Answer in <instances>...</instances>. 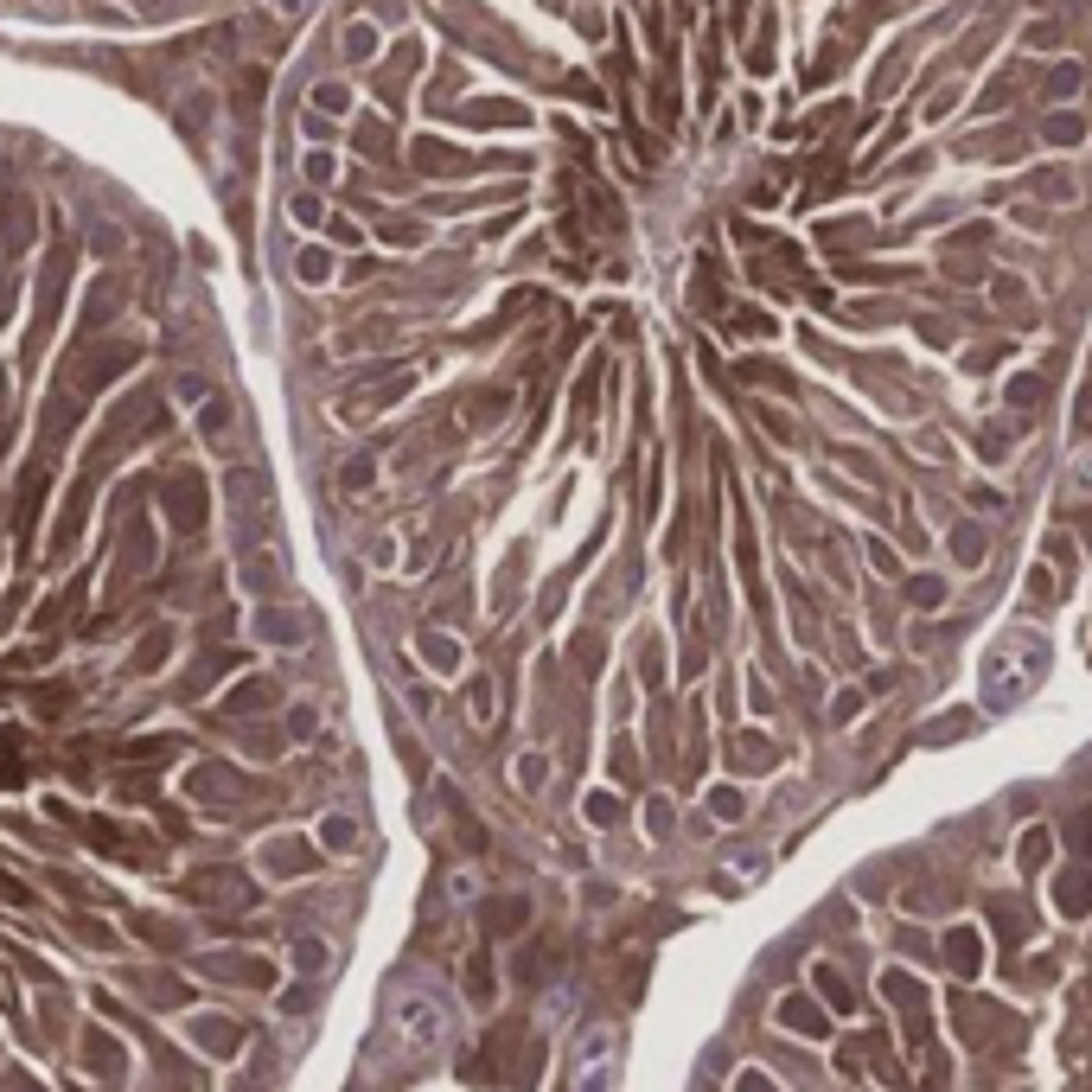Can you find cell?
Masks as SVG:
<instances>
[{"mask_svg":"<svg viewBox=\"0 0 1092 1092\" xmlns=\"http://www.w3.org/2000/svg\"><path fill=\"white\" fill-rule=\"evenodd\" d=\"M614 1080H619V1029L614 1022H595V1029H582V1042H575L569 1092H614Z\"/></svg>","mask_w":1092,"mask_h":1092,"instance_id":"2","label":"cell"},{"mask_svg":"<svg viewBox=\"0 0 1092 1092\" xmlns=\"http://www.w3.org/2000/svg\"><path fill=\"white\" fill-rule=\"evenodd\" d=\"M1048 671V645L1035 639V632H1009V639L990 645V658H983V703L990 709H1009L1022 703V696L1042 684Z\"/></svg>","mask_w":1092,"mask_h":1092,"instance_id":"1","label":"cell"},{"mask_svg":"<svg viewBox=\"0 0 1092 1092\" xmlns=\"http://www.w3.org/2000/svg\"><path fill=\"white\" fill-rule=\"evenodd\" d=\"M1055 901H1060V913H1073V920H1080V913L1092 908V875L1086 869H1067L1055 882Z\"/></svg>","mask_w":1092,"mask_h":1092,"instance_id":"9","label":"cell"},{"mask_svg":"<svg viewBox=\"0 0 1092 1092\" xmlns=\"http://www.w3.org/2000/svg\"><path fill=\"white\" fill-rule=\"evenodd\" d=\"M524 920H531V901H524V895H505V901L485 908V933H518Z\"/></svg>","mask_w":1092,"mask_h":1092,"instance_id":"10","label":"cell"},{"mask_svg":"<svg viewBox=\"0 0 1092 1092\" xmlns=\"http://www.w3.org/2000/svg\"><path fill=\"white\" fill-rule=\"evenodd\" d=\"M544 779H549V761H544V754H524V761H518V786H524V792H537Z\"/></svg>","mask_w":1092,"mask_h":1092,"instance_id":"18","label":"cell"},{"mask_svg":"<svg viewBox=\"0 0 1092 1092\" xmlns=\"http://www.w3.org/2000/svg\"><path fill=\"white\" fill-rule=\"evenodd\" d=\"M1048 849H1055V837H1048V831H1029V837H1022V849H1016V856H1022V869H1042V862H1048Z\"/></svg>","mask_w":1092,"mask_h":1092,"instance_id":"17","label":"cell"},{"mask_svg":"<svg viewBox=\"0 0 1092 1092\" xmlns=\"http://www.w3.org/2000/svg\"><path fill=\"white\" fill-rule=\"evenodd\" d=\"M869 562H875V569H882V575H895V549H888L882 537H875V544H869Z\"/></svg>","mask_w":1092,"mask_h":1092,"instance_id":"33","label":"cell"},{"mask_svg":"<svg viewBox=\"0 0 1092 1092\" xmlns=\"http://www.w3.org/2000/svg\"><path fill=\"white\" fill-rule=\"evenodd\" d=\"M422 652L435 658L441 671H454V665H461V652H454V639H422Z\"/></svg>","mask_w":1092,"mask_h":1092,"instance_id":"26","label":"cell"},{"mask_svg":"<svg viewBox=\"0 0 1092 1092\" xmlns=\"http://www.w3.org/2000/svg\"><path fill=\"white\" fill-rule=\"evenodd\" d=\"M996 933H1003L1009 946H1016V939H1022V913L1009 908V901H996Z\"/></svg>","mask_w":1092,"mask_h":1092,"instance_id":"25","label":"cell"},{"mask_svg":"<svg viewBox=\"0 0 1092 1092\" xmlns=\"http://www.w3.org/2000/svg\"><path fill=\"white\" fill-rule=\"evenodd\" d=\"M1035 192H1042V198H1055V205H1073V198H1080V185H1073L1067 173L1055 167V173H1035Z\"/></svg>","mask_w":1092,"mask_h":1092,"instance_id":"12","label":"cell"},{"mask_svg":"<svg viewBox=\"0 0 1092 1092\" xmlns=\"http://www.w3.org/2000/svg\"><path fill=\"white\" fill-rule=\"evenodd\" d=\"M1042 134H1048L1055 147H1073V141H1086V121H1080V115H1048Z\"/></svg>","mask_w":1092,"mask_h":1092,"instance_id":"13","label":"cell"},{"mask_svg":"<svg viewBox=\"0 0 1092 1092\" xmlns=\"http://www.w3.org/2000/svg\"><path fill=\"white\" fill-rule=\"evenodd\" d=\"M588 818H595V825H614V818H619V805L607 799V792H595V799H588Z\"/></svg>","mask_w":1092,"mask_h":1092,"instance_id":"30","label":"cell"},{"mask_svg":"<svg viewBox=\"0 0 1092 1092\" xmlns=\"http://www.w3.org/2000/svg\"><path fill=\"white\" fill-rule=\"evenodd\" d=\"M728 754H741V761H754V773H766V761H773V741H761V735H735V741H728Z\"/></svg>","mask_w":1092,"mask_h":1092,"instance_id":"14","label":"cell"},{"mask_svg":"<svg viewBox=\"0 0 1092 1092\" xmlns=\"http://www.w3.org/2000/svg\"><path fill=\"white\" fill-rule=\"evenodd\" d=\"M167 632H154V639H141V652H134V671H154V658H167Z\"/></svg>","mask_w":1092,"mask_h":1092,"instance_id":"21","label":"cell"},{"mask_svg":"<svg viewBox=\"0 0 1092 1092\" xmlns=\"http://www.w3.org/2000/svg\"><path fill=\"white\" fill-rule=\"evenodd\" d=\"M1042 397V377H1016V384H1009V402H1035Z\"/></svg>","mask_w":1092,"mask_h":1092,"instance_id":"31","label":"cell"},{"mask_svg":"<svg viewBox=\"0 0 1092 1092\" xmlns=\"http://www.w3.org/2000/svg\"><path fill=\"white\" fill-rule=\"evenodd\" d=\"M735 1092H773V1086H766V1073H741Z\"/></svg>","mask_w":1092,"mask_h":1092,"instance_id":"37","label":"cell"},{"mask_svg":"<svg viewBox=\"0 0 1092 1092\" xmlns=\"http://www.w3.org/2000/svg\"><path fill=\"white\" fill-rule=\"evenodd\" d=\"M952 556H959V562H978L983 556V531H978V524H959V531H952Z\"/></svg>","mask_w":1092,"mask_h":1092,"instance_id":"15","label":"cell"},{"mask_svg":"<svg viewBox=\"0 0 1092 1092\" xmlns=\"http://www.w3.org/2000/svg\"><path fill=\"white\" fill-rule=\"evenodd\" d=\"M185 895L218 901V908H250L255 888H250V875H237V869H198V875H185Z\"/></svg>","mask_w":1092,"mask_h":1092,"instance_id":"3","label":"cell"},{"mask_svg":"<svg viewBox=\"0 0 1092 1092\" xmlns=\"http://www.w3.org/2000/svg\"><path fill=\"white\" fill-rule=\"evenodd\" d=\"M167 505H173V524H180V531H198V524H205V479L198 473H173Z\"/></svg>","mask_w":1092,"mask_h":1092,"instance_id":"5","label":"cell"},{"mask_svg":"<svg viewBox=\"0 0 1092 1092\" xmlns=\"http://www.w3.org/2000/svg\"><path fill=\"white\" fill-rule=\"evenodd\" d=\"M882 996L908 1016V1035L913 1042H926V990L908 978V971H882Z\"/></svg>","mask_w":1092,"mask_h":1092,"instance_id":"4","label":"cell"},{"mask_svg":"<svg viewBox=\"0 0 1092 1092\" xmlns=\"http://www.w3.org/2000/svg\"><path fill=\"white\" fill-rule=\"evenodd\" d=\"M339 485H345V492H358V485H371V467H345V479H339Z\"/></svg>","mask_w":1092,"mask_h":1092,"instance_id":"36","label":"cell"},{"mask_svg":"<svg viewBox=\"0 0 1092 1092\" xmlns=\"http://www.w3.org/2000/svg\"><path fill=\"white\" fill-rule=\"evenodd\" d=\"M856 709H862V691H837L831 696V722H856Z\"/></svg>","mask_w":1092,"mask_h":1092,"instance_id":"24","label":"cell"},{"mask_svg":"<svg viewBox=\"0 0 1092 1092\" xmlns=\"http://www.w3.org/2000/svg\"><path fill=\"white\" fill-rule=\"evenodd\" d=\"M946 965L959 971V978H978V965H983V939L971 933V926H952V933H946Z\"/></svg>","mask_w":1092,"mask_h":1092,"instance_id":"6","label":"cell"},{"mask_svg":"<svg viewBox=\"0 0 1092 1092\" xmlns=\"http://www.w3.org/2000/svg\"><path fill=\"white\" fill-rule=\"evenodd\" d=\"M709 812H716V818H728V825H735V818L748 812V805H741V792H735V786H716V792H709Z\"/></svg>","mask_w":1092,"mask_h":1092,"instance_id":"19","label":"cell"},{"mask_svg":"<svg viewBox=\"0 0 1092 1092\" xmlns=\"http://www.w3.org/2000/svg\"><path fill=\"white\" fill-rule=\"evenodd\" d=\"M1067 843H1073V849H1092V805L1067 818Z\"/></svg>","mask_w":1092,"mask_h":1092,"instance_id":"22","label":"cell"},{"mask_svg":"<svg viewBox=\"0 0 1092 1092\" xmlns=\"http://www.w3.org/2000/svg\"><path fill=\"white\" fill-rule=\"evenodd\" d=\"M467 990H473L479 1003H492V965H485V952H479L473 965H467Z\"/></svg>","mask_w":1092,"mask_h":1092,"instance_id":"20","label":"cell"},{"mask_svg":"<svg viewBox=\"0 0 1092 1092\" xmlns=\"http://www.w3.org/2000/svg\"><path fill=\"white\" fill-rule=\"evenodd\" d=\"M908 601H913V607H939V601H946V582H939V575H913V582H908Z\"/></svg>","mask_w":1092,"mask_h":1092,"instance_id":"16","label":"cell"},{"mask_svg":"<svg viewBox=\"0 0 1092 1092\" xmlns=\"http://www.w3.org/2000/svg\"><path fill=\"white\" fill-rule=\"evenodd\" d=\"M639 773V754H632V741H619L614 748V779H632Z\"/></svg>","mask_w":1092,"mask_h":1092,"instance_id":"28","label":"cell"},{"mask_svg":"<svg viewBox=\"0 0 1092 1092\" xmlns=\"http://www.w3.org/2000/svg\"><path fill=\"white\" fill-rule=\"evenodd\" d=\"M728 332H748V339H761V332H773V320L766 314H735V327Z\"/></svg>","mask_w":1092,"mask_h":1092,"instance_id":"29","label":"cell"},{"mask_svg":"<svg viewBox=\"0 0 1092 1092\" xmlns=\"http://www.w3.org/2000/svg\"><path fill=\"white\" fill-rule=\"evenodd\" d=\"M281 703V684H243V691L231 696V703H224V716H250V709H275Z\"/></svg>","mask_w":1092,"mask_h":1092,"instance_id":"11","label":"cell"},{"mask_svg":"<svg viewBox=\"0 0 1092 1092\" xmlns=\"http://www.w3.org/2000/svg\"><path fill=\"white\" fill-rule=\"evenodd\" d=\"M1048 90H1055V97H1073V90H1080V64H1060V71L1048 77Z\"/></svg>","mask_w":1092,"mask_h":1092,"instance_id":"27","label":"cell"},{"mask_svg":"<svg viewBox=\"0 0 1092 1092\" xmlns=\"http://www.w3.org/2000/svg\"><path fill=\"white\" fill-rule=\"evenodd\" d=\"M665 831H671V805L652 799V837H665Z\"/></svg>","mask_w":1092,"mask_h":1092,"instance_id":"35","label":"cell"},{"mask_svg":"<svg viewBox=\"0 0 1092 1092\" xmlns=\"http://www.w3.org/2000/svg\"><path fill=\"white\" fill-rule=\"evenodd\" d=\"M779 1029H792V1035H825L831 1022H825V1009H818L812 996H786V1003H779Z\"/></svg>","mask_w":1092,"mask_h":1092,"instance_id":"7","label":"cell"},{"mask_svg":"<svg viewBox=\"0 0 1092 1092\" xmlns=\"http://www.w3.org/2000/svg\"><path fill=\"white\" fill-rule=\"evenodd\" d=\"M294 959H301V965H327V946H320V939H307V946H294Z\"/></svg>","mask_w":1092,"mask_h":1092,"instance_id":"34","label":"cell"},{"mask_svg":"<svg viewBox=\"0 0 1092 1092\" xmlns=\"http://www.w3.org/2000/svg\"><path fill=\"white\" fill-rule=\"evenodd\" d=\"M1073 435H1080V441L1092 435V384L1080 390V415H1073Z\"/></svg>","mask_w":1092,"mask_h":1092,"instance_id":"32","label":"cell"},{"mask_svg":"<svg viewBox=\"0 0 1092 1092\" xmlns=\"http://www.w3.org/2000/svg\"><path fill=\"white\" fill-rule=\"evenodd\" d=\"M467 709H473V722H492V684H473V691H467Z\"/></svg>","mask_w":1092,"mask_h":1092,"instance_id":"23","label":"cell"},{"mask_svg":"<svg viewBox=\"0 0 1092 1092\" xmlns=\"http://www.w3.org/2000/svg\"><path fill=\"white\" fill-rule=\"evenodd\" d=\"M812 983H818V996H825L837 1016H849V1009H856V990H849V978H843L837 965H812Z\"/></svg>","mask_w":1092,"mask_h":1092,"instance_id":"8","label":"cell"}]
</instances>
